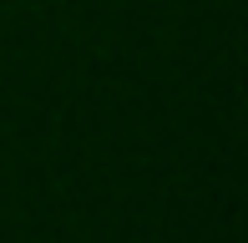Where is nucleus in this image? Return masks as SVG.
Listing matches in <instances>:
<instances>
[]
</instances>
